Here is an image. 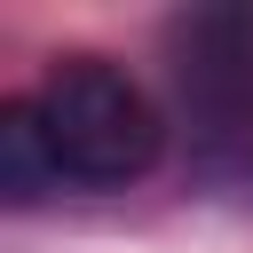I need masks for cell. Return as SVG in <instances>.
Segmentation results:
<instances>
[{
    "instance_id": "cell-1",
    "label": "cell",
    "mask_w": 253,
    "mask_h": 253,
    "mask_svg": "<svg viewBox=\"0 0 253 253\" xmlns=\"http://www.w3.org/2000/svg\"><path fill=\"white\" fill-rule=\"evenodd\" d=\"M32 111H40L47 142H55V166H63V182L119 190V182H134V174H150V166H158V142H166V126H158L150 95H142L126 71L95 63V55H71V63H55Z\"/></svg>"
},
{
    "instance_id": "cell-2",
    "label": "cell",
    "mask_w": 253,
    "mask_h": 253,
    "mask_svg": "<svg viewBox=\"0 0 253 253\" xmlns=\"http://www.w3.org/2000/svg\"><path fill=\"white\" fill-rule=\"evenodd\" d=\"M63 182V166H55V142H47V126H40V111L32 103H8L0 111V190L8 198H40V190H55Z\"/></svg>"
}]
</instances>
